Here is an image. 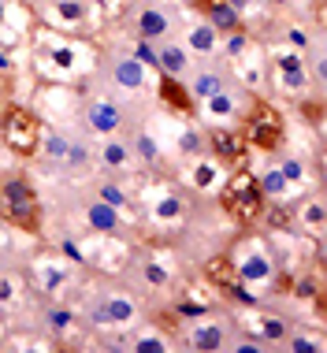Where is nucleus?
Instances as JSON below:
<instances>
[{
    "instance_id": "obj_1",
    "label": "nucleus",
    "mask_w": 327,
    "mask_h": 353,
    "mask_svg": "<svg viewBox=\"0 0 327 353\" xmlns=\"http://www.w3.org/2000/svg\"><path fill=\"white\" fill-rule=\"evenodd\" d=\"M0 219L4 223L19 227L26 234L41 231V197H37L34 183L23 175V171H12V175H0Z\"/></svg>"
},
{
    "instance_id": "obj_2",
    "label": "nucleus",
    "mask_w": 327,
    "mask_h": 353,
    "mask_svg": "<svg viewBox=\"0 0 327 353\" xmlns=\"http://www.w3.org/2000/svg\"><path fill=\"white\" fill-rule=\"evenodd\" d=\"M219 208L235 219L238 227H253L264 219V208H268V197L261 194V186H257V175L246 168H235L230 171V179L224 183L219 190Z\"/></svg>"
},
{
    "instance_id": "obj_3",
    "label": "nucleus",
    "mask_w": 327,
    "mask_h": 353,
    "mask_svg": "<svg viewBox=\"0 0 327 353\" xmlns=\"http://www.w3.org/2000/svg\"><path fill=\"white\" fill-rule=\"evenodd\" d=\"M238 134H242V141L257 152H279L286 141V116L272 101L253 97L246 108V119H242V130H238Z\"/></svg>"
},
{
    "instance_id": "obj_4",
    "label": "nucleus",
    "mask_w": 327,
    "mask_h": 353,
    "mask_svg": "<svg viewBox=\"0 0 327 353\" xmlns=\"http://www.w3.org/2000/svg\"><path fill=\"white\" fill-rule=\"evenodd\" d=\"M41 116L30 112L26 104H8L0 108V145H4L12 157L30 160L37 157V145H41Z\"/></svg>"
},
{
    "instance_id": "obj_5",
    "label": "nucleus",
    "mask_w": 327,
    "mask_h": 353,
    "mask_svg": "<svg viewBox=\"0 0 327 353\" xmlns=\"http://www.w3.org/2000/svg\"><path fill=\"white\" fill-rule=\"evenodd\" d=\"M205 275H208V283H216V290L224 294V298L246 305V309H249V305H261V298H253V294L246 290V279L238 275L235 264H230V256H216V261H208Z\"/></svg>"
},
{
    "instance_id": "obj_6",
    "label": "nucleus",
    "mask_w": 327,
    "mask_h": 353,
    "mask_svg": "<svg viewBox=\"0 0 327 353\" xmlns=\"http://www.w3.org/2000/svg\"><path fill=\"white\" fill-rule=\"evenodd\" d=\"M242 335H253L261 339L268 350L272 346H283V339L290 335V323H286L283 316H275V312H264L261 305H249V312L242 316Z\"/></svg>"
},
{
    "instance_id": "obj_7",
    "label": "nucleus",
    "mask_w": 327,
    "mask_h": 353,
    "mask_svg": "<svg viewBox=\"0 0 327 353\" xmlns=\"http://www.w3.org/2000/svg\"><path fill=\"white\" fill-rule=\"evenodd\" d=\"M205 149L212 152L219 164H227V168H242L246 164V152H249L242 134L230 130V127H212V130H208V134H205Z\"/></svg>"
},
{
    "instance_id": "obj_8",
    "label": "nucleus",
    "mask_w": 327,
    "mask_h": 353,
    "mask_svg": "<svg viewBox=\"0 0 327 353\" xmlns=\"http://www.w3.org/2000/svg\"><path fill=\"white\" fill-rule=\"evenodd\" d=\"M194 12L201 15V23H208L219 37L235 34V30H242V26H246L242 15H238L227 0H194Z\"/></svg>"
},
{
    "instance_id": "obj_9",
    "label": "nucleus",
    "mask_w": 327,
    "mask_h": 353,
    "mask_svg": "<svg viewBox=\"0 0 327 353\" xmlns=\"http://www.w3.org/2000/svg\"><path fill=\"white\" fill-rule=\"evenodd\" d=\"M157 90H160V101H164V108H171V112H179V116H194L197 112V97L190 93V85L175 79V74H164L160 71V82H157Z\"/></svg>"
},
{
    "instance_id": "obj_10",
    "label": "nucleus",
    "mask_w": 327,
    "mask_h": 353,
    "mask_svg": "<svg viewBox=\"0 0 327 353\" xmlns=\"http://www.w3.org/2000/svg\"><path fill=\"white\" fill-rule=\"evenodd\" d=\"M86 123H90V130H97V134H115V130L123 127V112L115 108L112 101H90V108H86Z\"/></svg>"
},
{
    "instance_id": "obj_11",
    "label": "nucleus",
    "mask_w": 327,
    "mask_h": 353,
    "mask_svg": "<svg viewBox=\"0 0 327 353\" xmlns=\"http://www.w3.org/2000/svg\"><path fill=\"white\" fill-rule=\"evenodd\" d=\"M190 346H194L197 353H216L227 346V327L219 320H205L197 323L194 331H190Z\"/></svg>"
},
{
    "instance_id": "obj_12",
    "label": "nucleus",
    "mask_w": 327,
    "mask_h": 353,
    "mask_svg": "<svg viewBox=\"0 0 327 353\" xmlns=\"http://www.w3.org/2000/svg\"><path fill=\"white\" fill-rule=\"evenodd\" d=\"M230 264L238 268V275H242L246 283H264V279H272V272H275L272 256L261 253V250H253V253L238 256V261H230Z\"/></svg>"
},
{
    "instance_id": "obj_13",
    "label": "nucleus",
    "mask_w": 327,
    "mask_h": 353,
    "mask_svg": "<svg viewBox=\"0 0 327 353\" xmlns=\"http://www.w3.org/2000/svg\"><path fill=\"white\" fill-rule=\"evenodd\" d=\"M86 223L93 227V231H101V234H115L119 231V223H123V216H119V208L108 205V201H90L86 205Z\"/></svg>"
},
{
    "instance_id": "obj_14",
    "label": "nucleus",
    "mask_w": 327,
    "mask_h": 353,
    "mask_svg": "<svg viewBox=\"0 0 327 353\" xmlns=\"http://www.w3.org/2000/svg\"><path fill=\"white\" fill-rule=\"evenodd\" d=\"M171 30V19H168V12L164 8H141L138 12V37L141 41H157V37H164Z\"/></svg>"
},
{
    "instance_id": "obj_15",
    "label": "nucleus",
    "mask_w": 327,
    "mask_h": 353,
    "mask_svg": "<svg viewBox=\"0 0 327 353\" xmlns=\"http://www.w3.org/2000/svg\"><path fill=\"white\" fill-rule=\"evenodd\" d=\"M112 82L123 85V90H141V85H146V63L134 60V56L115 60L112 63Z\"/></svg>"
},
{
    "instance_id": "obj_16",
    "label": "nucleus",
    "mask_w": 327,
    "mask_h": 353,
    "mask_svg": "<svg viewBox=\"0 0 327 353\" xmlns=\"http://www.w3.org/2000/svg\"><path fill=\"white\" fill-rule=\"evenodd\" d=\"M101 298H104V309H108V323H112V327H119V323H134L138 305H134L130 294L112 290V294H101Z\"/></svg>"
},
{
    "instance_id": "obj_17",
    "label": "nucleus",
    "mask_w": 327,
    "mask_h": 353,
    "mask_svg": "<svg viewBox=\"0 0 327 353\" xmlns=\"http://www.w3.org/2000/svg\"><path fill=\"white\" fill-rule=\"evenodd\" d=\"M186 68H190V52L182 49V45H164V49H157V71L182 79Z\"/></svg>"
},
{
    "instance_id": "obj_18",
    "label": "nucleus",
    "mask_w": 327,
    "mask_h": 353,
    "mask_svg": "<svg viewBox=\"0 0 327 353\" xmlns=\"http://www.w3.org/2000/svg\"><path fill=\"white\" fill-rule=\"evenodd\" d=\"M123 346L134 350V353H168V350H171V342L164 339L160 331L146 327V331H134V339H127Z\"/></svg>"
},
{
    "instance_id": "obj_19",
    "label": "nucleus",
    "mask_w": 327,
    "mask_h": 353,
    "mask_svg": "<svg viewBox=\"0 0 327 353\" xmlns=\"http://www.w3.org/2000/svg\"><path fill=\"white\" fill-rule=\"evenodd\" d=\"M224 90H227V79L219 71H197L194 85H190V93H194L197 101H208V97H216V93H224Z\"/></svg>"
},
{
    "instance_id": "obj_20",
    "label": "nucleus",
    "mask_w": 327,
    "mask_h": 353,
    "mask_svg": "<svg viewBox=\"0 0 327 353\" xmlns=\"http://www.w3.org/2000/svg\"><path fill=\"white\" fill-rule=\"evenodd\" d=\"M257 186H261V194L268 197V201H279V197H286V190H290V183L283 179L279 164H272L268 171H261V175H257Z\"/></svg>"
},
{
    "instance_id": "obj_21",
    "label": "nucleus",
    "mask_w": 327,
    "mask_h": 353,
    "mask_svg": "<svg viewBox=\"0 0 327 353\" xmlns=\"http://www.w3.org/2000/svg\"><path fill=\"white\" fill-rule=\"evenodd\" d=\"M186 45L194 52H201V56H212L216 49H219V34L212 30L208 23H197L194 30H190V37H186Z\"/></svg>"
},
{
    "instance_id": "obj_22",
    "label": "nucleus",
    "mask_w": 327,
    "mask_h": 353,
    "mask_svg": "<svg viewBox=\"0 0 327 353\" xmlns=\"http://www.w3.org/2000/svg\"><path fill=\"white\" fill-rule=\"evenodd\" d=\"M275 82H279V90L290 93V97H305V90H309V74H305V68L275 71Z\"/></svg>"
},
{
    "instance_id": "obj_23",
    "label": "nucleus",
    "mask_w": 327,
    "mask_h": 353,
    "mask_svg": "<svg viewBox=\"0 0 327 353\" xmlns=\"http://www.w3.org/2000/svg\"><path fill=\"white\" fill-rule=\"evenodd\" d=\"M297 223L309 227V231H316V238L324 234V201H320V197H313V201L297 212Z\"/></svg>"
},
{
    "instance_id": "obj_24",
    "label": "nucleus",
    "mask_w": 327,
    "mask_h": 353,
    "mask_svg": "<svg viewBox=\"0 0 327 353\" xmlns=\"http://www.w3.org/2000/svg\"><path fill=\"white\" fill-rule=\"evenodd\" d=\"M67 149H71V141L52 134V130H41V145H37V152H45L49 160H67Z\"/></svg>"
},
{
    "instance_id": "obj_25",
    "label": "nucleus",
    "mask_w": 327,
    "mask_h": 353,
    "mask_svg": "<svg viewBox=\"0 0 327 353\" xmlns=\"http://www.w3.org/2000/svg\"><path fill=\"white\" fill-rule=\"evenodd\" d=\"M101 160L108 168H127V160H130V149L123 145V141H104V149H101Z\"/></svg>"
},
{
    "instance_id": "obj_26",
    "label": "nucleus",
    "mask_w": 327,
    "mask_h": 353,
    "mask_svg": "<svg viewBox=\"0 0 327 353\" xmlns=\"http://www.w3.org/2000/svg\"><path fill=\"white\" fill-rule=\"evenodd\" d=\"M283 346L290 350V353H324V342H316L309 335H286Z\"/></svg>"
},
{
    "instance_id": "obj_27",
    "label": "nucleus",
    "mask_w": 327,
    "mask_h": 353,
    "mask_svg": "<svg viewBox=\"0 0 327 353\" xmlns=\"http://www.w3.org/2000/svg\"><path fill=\"white\" fill-rule=\"evenodd\" d=\"M134 149H138V157L146 160V164H157V160H160V141H157V138H149V134H138Z\"/></svg>"
},
{
    "instance_id": "obj_28",
    "label": "nucleus",
    "mask_w": 327,
    "mask_h": 353,
    "mask_svg": "<svg viewBox=\"0 0 327 353\" xmlns=\"http://www.w3.org/2000/svg\"><path fill=\"white\" fill-rule=\"evenodd\" d=\"M97 197H101V201H108V205H115L119 212L127 208V194H123V186H115V183H101Z\"/></svg>"
},
{
    "instance_id": "obj_29",
    "label": "nucleus",
    "mask_w": 327,
    "mask_h": 353,
    "mask_svg": "<svg viewBox=\"0 0 327 353\" xmlns=\"http://www.w3.org/2000/svg\"><path fill=\"white\" fill-rule=\"evenodd\" d=\"M56 12H60V19H67V23H79L86 15V4L82 0H56Z\"/></svg>"
},
{
    "instance_id": "obj_30",
    "label": "nucleus",
    "mask_w": 327,
    "mask_h": 353,
    "mask_svg": "<svg viewBox=\"0 0 327 353\" xmlns=\"http://www.w3.org/2000/svg\"><path fill=\"white\" fill-rule=\"evenodd\" d=\"M205 104H208V112H212V116H235V101H230L227 90L216 93V97H208Z\"/></svg>"
},
{
    "instance_id": "obj_31",
    "label": "nucleus",
    "mask_w": 327,
    "mask_h": 353,
    "mask_svg": "<svg viewBox=\"0 0 327 353\" xmlns=\"http://www.w3.org/2000/svg\"><path fill=\"white\" fill-rule=\"evenodd\" d=\"M279 171H283V179H286V183H301V179H305V164H301V160H297V157H286L283 160V164H279Z\"/></svg>"
},
{
    "instance_id": "obj_32",
    "label": "nucleus",
    "mask_w": 327,
    "mask_h": 353,
    "mask_svg": "<svg viewBox=\"0 0 327 353\" xmlns=\"http://www.w3.org/2000/svg\"><path fill=\"white\" fill-rule=\"evenodd\" d=\"M141 275H146L149 286H168V283H171V272L164 268V264H152V261L146 264V268H141Z\"/></svg>"
},
{
    "instance_id": "obj_33",
    "label": "nucleus",
    "mask_w": 327,
    "mask_h": 353,
    "mask_svg": "<svg viewBox=\"0 0 327 353\" xmlns=\"http://www.w3.org/2000/svg\"><path fill=\"white\" fill-rule=\"evenodd\" d=\"M227 37V56H242L249 49V30L242 26V30H235V34H224Z\"/></svg>"
},
{
    "instance_id": "obj_34",
    "label": "nucleus",
    "mask_w": 327,
    "mask_h": 353,
    "mask_svg": "<svg viewBox=\"0 0 327 353\" xmlns=\"http://www.w3.org/2000/svg\"><path fill=\"white\" fill-rule=\"evenodd\" d=\"M179 149L186 152V157H197V152H205V138H201L197 130H186V134L179 138Z\"/></svg>"
},
{
    "instance_id": "obj_35",
    "label": "nucleus",
    "mask_w": 327,
    "mask_h": 353,
    "mask_svg": "<svg viewBox=\"0 0 327 353\" xmlns=\"http://www.w3.org/2000/svg\"><path fill=\"white\" fill-rule=\"evenodd\" d=\"M182 216V201L179 197H164V201L157 205V219H179Z\"/></svg>"
},
{
    "instance_id": "obj_36",
    "label": "nucleus",
    "mask_w": 327,
    "mask_h": 353,
    "mask_svg": "<svg viewBox=\"0 0 327 353\" xmlns=\"http://www.w3.org/2000/svg\"><path fill=\"white\" fill-rule=\"evenodd\" d=\"M134 60H141L146 68L157 71V49H152V41H141V37H138V49H134Z\"/></svg>"
},
{
    "instance_id": "obj_37",
    "label": "nucleus",
    "mask_w": 327,
    "mask_h": 353,
    "mask_svg": "<svg viewBox=\"0 0 327 353\" xmlns=\"http://www.w3.org/2000/svg\"><path fill=\"white\" fill-rule=\"evenodd\" d=\"M286 41H290L297 52H305L309 49V30H305V26H290V30H286Z\"/></svg>"
},
{
    "instance_id": "obj_38",
    "label": "nucleus",
    "mask_w": 327,
    "mask_h": 353,
    "mask_svg": "<svg viewBox=\"0 0 327 353\" xmlns=\"http://www.w3.org/2000/svg\"><path fill=\"white\" fill-rule=\"evenodd\" d=\"M264 350L268 346H264L261 339H253V335H242V339L235 342V353H264Z\"/></svg>"
},
{
    "instance_id": "obj_39",
    "label": "nucleus",
    "mask_w": 327,
    "mask_h": 353,
    "mask_svg": "<svg viewBox=\"0 0 327 353\" xmlns=\"http://www.w3.org/2000/svg\"><path fill=\"white\" fill-rule=\"evenodd\" d=\"M301 116H309V119H313V127H320V123H324V104H320V101H305V97H301Z\"/></svg>"
},
{
    "instance_id": "obj_40",
    "label": "nucleus",
    "mask_w": 327,
    "mask_h": 353,
    "mask_svg": "<svg viewBox=\"0 0 327 353\" xmlns=\"http://www.w3.org/2000/svg\"><path fill=\"white\" fill-rule=\"evenodd\" d=\"M194 183L201 186V190H208L216 183V168L212 164H197V171H194Z\"/></svg>"
},
{
    "instance_id": "obj_41",
    "label": "nucleus",
    "mask_w": 327,
    "mask_h": 353,
    "mask_svg": "<svg viewBox=\"0 0 327 353\" xmlns=\"http://www.w3.org/2000/svg\"><path fill=\"white\" fill-rule=\"evenodd\" d=\"M49 323H52V331H60V327L71 323V312H67V309H52L49 312Z\"/></svg>"
},
{
    "instance_id": "obj_42",
    "label": "nucleus",
    "mask_w": 327,
    "mask_h": 353,
    "mask_svg": "<svg viewBox=\"0 0 327 353\" xmlns=\"http://www.w3.org/2000/svg\"><path fill=\"white\" fill-rule=\"evenodd\" d=\"M52 60H56V68H71V52H67V49H56Z\"/></svg>"
},
{
    "instance_id": "obj_43",
    "label": "nucleus",
    "mask_w": 327,
    "mask_h": 353,
    "mask_svg": "<svg viewBox=\"0 0 327 353\" xmlns=\"http://www.w3.org/2000/svg\"><path fill=\"white\" fill-rule=\"evenodd\" d=\"M0 301H12V283H8L4 272H0Z\"/></svg>"
},
{
    "instance_id": "obj_44",
    "label": "nucleus",
    "mask_w": 327,
    "mask_h": 353,
    "mask_svg": "<svg viewBox=\"0 0 327 353\" xmlns=\"http://www.w3.org/2000/svg\"><path fill=\"white\" fill-rule=\"evenodd\" d=\"M227 4L235 8L238 15H242V12H249V8H253V0H227Z\"/></svg>"
},
{
    "instance_id": "obj_45",
    "label": "nucleus",
    "mask_w": 327,
    "mask_h": 353,
    "mask_svg": "<svg viewBox=\"0 0 327 353\" xmlns=\"http://www.w3.org/2000/svg\"><path fill=\"white\" fill-rule=\"evenodd\" d=\"M272 8H290V0H268Z\"/></svg>"
},
{
    "instance_id": "obj_46",
    "label": "nucleus",
    "mask_w": 327,
    "mask_h": 353,
    "mask_svg": "<svg viewBox=\"0 0 327 353\" xmlns=\"http://www.w3.org/2000/svg\"><path fill=\"white\" fill-rule=\"evenodd\" d=\"M0 23H4V4H0Z\"/></svg>"
},
{
    "instance_id": "obj_47",
    "label": "nucleus",
    "mask_w": 327,
    "mask_h": 353,
    "mask_svg": "<svg viewBox=\"0 0 327 353\" xmlns=\"http://www.w3.org/2000/svg\"><path fill=\"white\" fill-rule=\"evenodd\" d=\"M301 4H309V0H301Z\"/></svg>"
}]
</instances>
